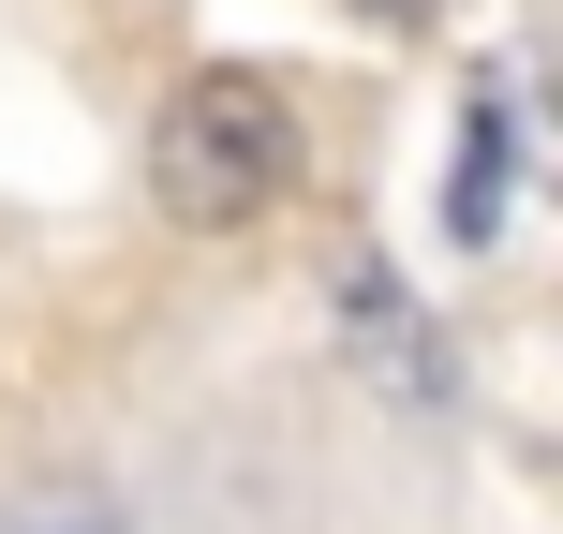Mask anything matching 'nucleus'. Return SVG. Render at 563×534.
<instances>
[{"instance_id":"obj_1","label":"nucleus","mask_w":563,"mask_h":534,"mask_svg":"<svg viewBox=\"0 0 563 534\" xmlns=\"http://www.w3.org/2000/svg\"><path fill=\"white\" fill-rule=\"evenodd\" d=\"M297 178H311V119L253 59H208V75H178L164 105H148V208H164V224L253 238Z\"/></svg>"},{"instance_id":"obj_2","label":"nucleus","mask_w":563,"mask_h":534,"mask_svg":"<svg viewBox=\"0 0 563 534\" xmlns=\"http://www.w3.org/2000/svg\"><path fill=\"white\" fill-rule=\"evenodd\" d=\"M505 224V105H475V134H460V194H445V238L475 253V238Z\"/></svg>"},{"instance_id":"obj_3","label":"nucleus","mask_w":563,"mask_h":534,"mask_svg":"<svg viewBox=\"0 0 563 534\" xmlns=\"http://www.w3.org/2000/svg\"><path fill=\"white\" fill-rule=\"evenodd\" d=\"M0 534H119V505H104V490H15Z\"/></svg>"},{"instance_id":"obj_4","label":"nucleus","mask_w":563,"mask_h":534,"mask_svg":"<svg viewBox=\"0 0 563 534\" xmlns=\"http://www.w3.org/2000/svg\"><path fill=\"white\" fill-rule=\"evenodd\" d=\"M356 15H430V0H356Z\"/></svg>"}]
</instances>
